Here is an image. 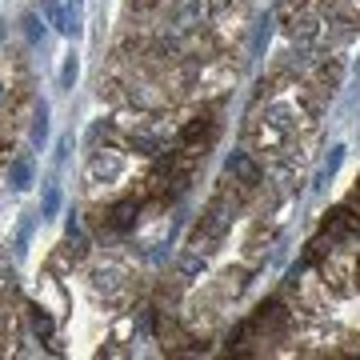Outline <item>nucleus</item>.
Returning a JSON list of instances; mask_svg holds the SVG:
<instances>
[{"mask_svg": "<svg viewBox=\"0 0 360 360\" xmlns=\"http://www.w3.org/2000/svg\"><path fill=\"white\" fill-rule=\"evenodd\" d=\"M32 120H37V124H32V144H40V141H44V129H49V108L40 104V108H37V116H32Z\"/></svg>", "mask_w": 360, "mask_h": 360, "instance_id": "nucleus-12", "label": "nucleus"}, {"mask_svg": "<svg viewBox=\"0 0 360 360\" xmlns=\"http://www.w3.org/2000/svg\"><path fill=\"white\" fill-rule=\"evenodd\" d=\"M340 77H345V68H340V60H328V65H321V72H316V89L333 96V92L340 89Z\"/></svg>", "mask_w": 360, "mask_h": 360, "instance_id": "nucleus-8", "label": "nucleus"}, {"mask_svg": "<svg viewBox=\"0 0 360 360\" xmlns=\"http://www.w3.org/2000/svg\"><path fill=\"white\" fill-rule=\"evenodd\" d=\"M8 184H13L16 193H25L28 184H32V165H28V156L8 160Z\"/></svg>", "mask_w": 360, "mask_h": 360, "instance_id": "nucleus-7", "label": "nucleus"}, {"mask_svg": "<svg viewBox=\"0 0 360 360\" xmlns=\"http://www.w3.org/2000/svg\"><path fill=\"white\" fill-rule=\"evenodd\" d=\"M321 32H324V20L316 13H300L296 16V25L288 28V37H292L296 49H312V44L321 40Z\"/></svg>", "mask_w": 360, "mask_h": 360, "instance_id": "nucleus-3", "label": "nucleus"}, {"mask_svg": "<svg viewBox=\"0 0 360 360\" xmlns=\"http://www.w3.org/2000/svg\"><path fill=\"white\" fill-rule=\"evenodd\" d=\"M116 165H120V156H116V153H108V148H101V153H92L89 168H84V176H89V184L112 180V176H116Z\"/></svg>", "mask_w": 360, "mask_h": 360, "instance_id": "nucleus-4", "label": "nucleus"}, {"mask_svg": "<svg viewBox=\"0 0 360 360\" xmlns=\"http://www.w3.org/2000/svg\"><path fill=\"white\" fill-rule=\"evenodd\" d=\"M229 4H232V0H208V8H212V13H224V8H229Z\"/></svg>", "mask_w": 360, "mask_h": 360, "instance_id": "nucleus-14", "label": "nucleus"}, {"mask_svg": "<svg viewBox=\"0 0 360 360\" xmlns=\"http://www.w3.org/2000/svg\"><path fill=\"white\" fill-rule=\"evenodd\" d=\"M28 324H32V336H40V340H52V321L44 309H28Z\"/></svg>", "mask_w": 360, "mask_h": 360, "instance_id": "nucleus-9", "label": "nucleus"}, {"mask_svg": "<svg viewBox=\"0 0 360 360\" xmlns=\"http://www.w3.org/2000/svg\"><path fill=\"white\" fill-rule=\"evenodd\" d=\"M25 25H28V37H32V40H40V37H44V16L28 13V16H25Z\"/></svg>", "mask_w": 360, "mask_h": 360, "instance_id": "nucleus-13", "label": "nucleus"}, {"mask_svg": "<svg viewBox=\"0 0 360 360\" xmlns=\"http://www.w3.org/2000/svg\"><path fill=\"white\" fill-rule=\"evenodd\" d=\"M0 104H4V80H0Z\"/></svg>", "mask_w": 360, "mask_h": 360, "instance_id": "nucleus-15", "label": "nucleus"}, {"mask_svg": "<svg viewBox=\"0 0 360 360\" xmlns=\"http://www.w3.org/2000/svg\"><path fill=\"white\" fill-rule=\"evenodd\" d=\"M172 269H176V276H184V281H200V276H205V252H200V248H184Z\"/></svg>", "mask_w": 360, "mask_h": 360, "instance_id": "nucleus-5", "label": "nucleus"}, {"mask_svg": "<svg viewBox=\"0 0 360 360\" xmlns=\"http://www.w3.org/2000/svg\"><path fill=\"white\" fill-rule=\"evenodd\" d=\"M229 176H232V184H240L245 193H252V188L264 184V168L257 165L252 153H232L229 156Z\"/></svg>", "mask_w": 360, "mask_h": 360, "instance_id": "nucleus-1", "label": "nucleus"}, {"mask_svg": "<svg viewBox=\"0 0 360 360\" xmlns=\"http://www.w3.org/2000/svg\"><path fill=\"white\" fill-rule=\"evenodd\" d=\"M208 16H212L208 0H176V13H172V28H176V32H193V28H205Z\"/></svg>", "mask_w": 360, "mask_h": 360, "instance_id": "nucleus-2", "label": "nucleus"}, {"mask_svg": "<svg viewBox=\"0 0 360 360\" xmlns=\"http://www.w3.org/2000/svg\"><path fill=\"white\" fill-rule=\"evenodd\" d=\"M72 80H77V52H68V56H65V68H60V89H72Z\"/></svg>", "mask_w": 360, "mask_h": 360, "instance_id": "nucleus-11", "label": "nucleus"}, {"mask_svg": "<svg viewBox=\"0 0 360 360\" xmlns=\"http://www.w3.org/2000/svg\"><path fill=\"white\" fill-rule=\"evenodd\" d=\"M108 224H112L116 232H124L136 224V200H120V205L108 208Z\"/></svg>", "mask_w": 360, "mask_h": 360, "instance_id": "nucleus-6", "label": "nucleus"}, {"mask_svg": "<svg viewBox=\"0 0 360 360\" xmlns=\"http://www.w3.org/2000/svg\"><path fill=\"white\" fill-rule=\"evenodd\" d=\"M92 288H96V292H112V288H120V272L116 269H96L92 272Z\"/></svg>", "mask_w": 360, "mask_h": 360, "instance_id": "nucleus-10", "label": "nucleus"}]
</instances>
